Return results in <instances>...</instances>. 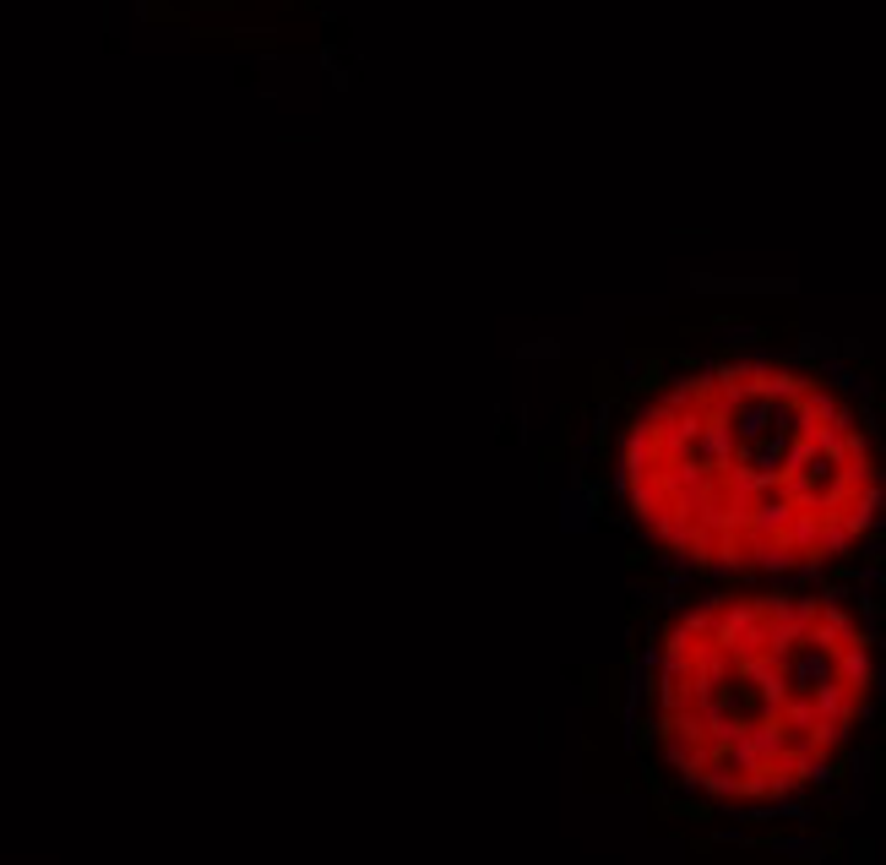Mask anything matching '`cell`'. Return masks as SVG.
<instances>
[{"instance_id":"6da1fadb","label":"cell","mask_w":886,"mask_h":865,"mask_svg":"<svg viewBox=\"0 0 886 865\" xmlns=\"http://www.w3.org/2000/svg\"><path fill=\"white\" fill-rule=\"evenodd\" d=\"M609 490L631 534L713 583H821L886 539V425L838 370L718 354L626 409Z\"/></svg>"},{"instance_id":"7a4b0ae2","label":"cell","mask_w":886,"mask_h":865,"mask_svg":"<svg viewBox=\"0 0 886 865\" xmlns=\"http://www.w3.org/2000/svg\"><path fill=\"white\" fill-rule=\"evenodd\" d=\"M886 708V637L854 588L718 583L642 653L636 740L696 811L800 817L859 773Z\"/></svg>"}]
</instances>
